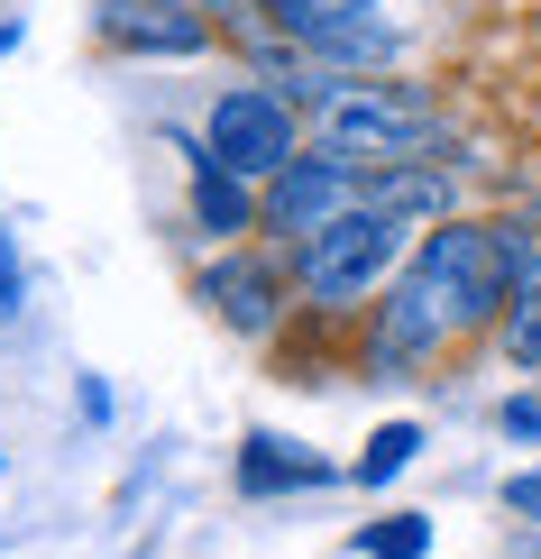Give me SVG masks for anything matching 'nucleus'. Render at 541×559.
I'll return each mask as SVG.
<instances>
[{
	"instance_id": "5",
	"label": "nucleus",
	"mask_w": 541,
	"mask_h": 559,
	"mask_svg": "<svg viewBox=\"0 0 541 559\" xmlns=\"http://www.w3.org/2000/svg\"><path fill=\"white\" fill-rule=\"evenodd\" d=\"M367 202V166H349V156H294L285 175H267V193H257V221L275 229V239H313V229H331L340 212H358Z\"/></svg>"
},
{
	"instance_id": "4",
	"label": "nucleus",
	"mask_w": 541,
	"mask_h": 559,
	"mask_svg": "<svg viewBox=\"0 0 541 559\" xmlns=\"http://www.w3.org/2000/svg\"><path fill=\"white\" fill-rule=\"evenodd\" d=\"M294 156H303V120H294L285 92H267V83H230L221 102H211V166L267 183V175H285Z\"/></svg>"
},
{
	"instance_id": "7",
	"label": "nucleus",
	"mask_w": 541,
	"mask_h": 559,
	"mask_svg": "<svg viewBox=\"0 0 541 559\" xmlns=\"http://www.w3.org/2000/svg\"><path fill=\"white\" fill-rule=\"evenodd\" d=\"M202 302L239 340H267L275 321H285V275H275L267 258H221V266H202Z\"/></svg>"
},
{
	"instance_id": "16",
	"label": "nucleus",
	"mask_w": 541,
	"mask_h": 559,
	"mask_svg": "<svg viewBox=\"0 0 541 559\" xmlns=\"http://www.w3.org/2000/svg\"><path fill=\"white\" fill-rule=\"evenodd\" d=\"M19 312V258H10V239H0V321Z\"/></svg>"
},
{
	"instance_id": "2",
	"label": "nucleus",
	"mask_w": 541,
	"mask_h": 559,
	"mask_svg": "<svg viewBox=\"0 0 541 559\" xmlns=\"http://www.w3.org/2000/svg\"><path fill=\"white\" fill-rule=\"evenodd\" d=\"M313 129H321V147H331V156H349V166L376 175V166H413V156H432L440 110H432V92H413V83L340 74L313 102Z\"/></svg>"
},
{
	"instance_id": "8",
	"label": "nucleus",
	"mask_w": 541,
	"mask_h": 559,
	"mask_svg": "<svg viewBox=\"0 0 541 559\" xmlns=\"http://www.w3.org/2000/svg\"><path fill=\"white\" fill-rule=\"evenodd\" d=\"M367 202L395 221H450V166H432V156H413V166H376L367 175Z\"/></svg>"
},
{
	"instance_id": "12",
	"label": "nucleus",
	"mask_w": 541,
	"mask_h": 559,
	"mask_svg": "<svg viewBox=\"0 0 541 559\" xmlns=\"http://www.w3.org/2000/svg\"><path fill=\"white\" fill-rule=\"evenodd\" d=\"M432 550V514H386L358 532V559H422Z\"/></svg>"
},
{
	"instance_id": "13",
	"label": "nucleus",
	"mask_w": 541,
	"mask_h": 559,
	"mask_svg": "<svg viewBox=\"0 0 541 559\" xmlns=\"http://www.w3.org/2000/svg\"><path fill=\"white\" fill-rule=\"evenodd\" d=\"M413 450H422V431L413 423H386L367 440V459H358V486H386V477H404L413 468Z\"/></svg>"
},
{
	"instance_id": "1",
	"label": "nucleus",
	"mask_w": 541,
	"mask_h": 559,
	"mask_svg": "<svg viewBox=\"0 0 541 559\" xmlns=\"http://www.w3.org/2000/svg\"><path fill=\"white\" fill-rule=\"evenodd\" d=\"M524 266H532V239H524V229H505V221H440V229H422V248L404 258L395 294L376 302L367 367L404 377V367L440 358L450 340L505 321L514 275H524Z\"/></svg>"
},
{
	"instance_id": "10",
	"label": "nucleus",
	"mask_w": 541,
	"mask_h": 559,
	"mask_svg": "<svg viewBox=\"0 0 541 559\" xmlns=\"http://www.w3.org/2000/svg\"><path fill=\"white\" fill-rule=\"evenodd\" d=\"M239 486H248V496H285V486H331V468L303 459L294 440H267V431H257L248 450H239Z\"/></svg>"
},
{
	"instance_id": "11",
	"label": "nucleus",
	"mask_w": 541,
	"mask_h": 559,
	"mask_svg": "<svg viewBox=\"0 0 541 559\" xmlns=\"http://www.w3.org/2000/svg\"><path fill=\"white\" fill-rule=\"evenodd\" d=\"M505 358H514V367H541V248H532V266L514 275V302H505Z\"/></svg>"
},
{
	"instance_id": "6",
	"label": "nucleus",
	"mask_w": 541,
	"mask_h": 559,
	"mask_svg": "<svg viewBox=\"0 0 541 559\" xmlns=\"http://www.w3.org/2000/svg\"><path fill=\"white\" fill-rule=\"evenodd\" d=\"M92 19L120 56H202L211 46V0H102Z\"/></svg>"
},
{
	"instance_id": "9",
	"label": "nucleus",
	"mask_w": 541,
	"mask_h": 559,
	"mask_svg": "<svg viewBox=\"0 0 541 559\" xmlns=\"http://www.w3.org/2000/svg\"><path fill=\"white\" fill-rule=\"evenodd\" d=\"M257 221V193H248V175H230V166H193V229L202 239H239V229Z\"/></svg>"
},
{
	"instance_id": "14",
	"label": "nucleus",
	"mask_w": 541,
	"mask_h": 559,
	"mask_svg": "<svg viewBox=\"0 0 541 559\" xmlns=\"http://www.w3.org/2000/svg\"><path fill=\"white\" fill-rule=\"evenodd\" d=\"M505 431H514V440H541V394H514V404H505Z\"/></svg>"
},
{
	"instance_id": "3",
	"label": "nucleus",
	"mask_w": 541,
	"mask_h": 559,
	"mask_svg": "<svg viewBox=\"0 0 541 559\" xmlns=\"http://www.w3.org/2000/svg\"><path fill=\"white\" fill-rule=\"evenodd\" d=\"M404 258H413V221L358 202V212H340L331 229H313V239L294 248V285L313 294L321 312H349V302H367Z\"/></svg>"
},
{
	"instance_id": "15",
	"label": "nucleus",
	"mask_w": 541,
	"mask_h": 559,
	"mask_svg": "<svg viewBox=\"0 0 541 559\" xmlns=\"http://www.w3.org/2000/svg\"><path fill=\"white\" fill-rule=\"evenodd\" d=\"M505 514H524V523H541V477H505Z\"/></svg>"
}]
</instances>
